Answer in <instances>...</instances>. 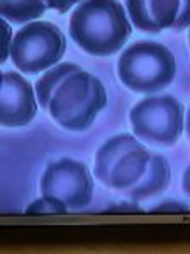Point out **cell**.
<instances>
[{
    "label": "cell",
    "instance_id": "6da1fadb",
    "mask_svg": "<svg viewBox=\"0 0 190 254\" xmlns=\"http://www.w3.org/2000/svg\"><path fill=\"white\" fill-rule=\"evenodd\" d=\"M133 32V24L119 0H82L70 17V36L92 56H110Z\"/></svg>",
    "mask_w": 190,
    "mask_h": 254
},
{
    "label": "cell",
    "instance_id": "7a4b0ae2",
    "mask_svg": "<svg viewBox=\"0 0 190 254\" xmlns=\"http://www.w3.org/2000/svg\"><path fill=\"white\" fill-rule=\"evenodd\" d=\"M107 104L102 81L84 69H77L60 83L48 105L53 121L72 132L89 129Z\"/></svg>",
    "mask_w": 190,
    "mask_h": 254
},
{
    "label": "cell",
    "instance_id": "3957f363",
    "mask_svg": "<svg viewBox=\"0 0 190 254\" xmlns=\"http://www.w3.org/2000/svg\"><path fill=\"white\" fill-rule=\"evenodd\" d=\"M177 61L165 44L139 41L124 49L117 61V75L124 87L136 93L153 95L175 78Z\"/></svg>",
    "mask_w": 190,
    "mask_h": 254
},
{
    "label": "cell",
    "instance_id": "277c9868",
    "mask_svg": "<svg viewBox=\"0 0 190 254\" xmlns=\"http://www.w3.org/2000/svg\"><path fill=\"white\" fill-rule=\"evenodd\" d=\"M151 153L131 134H117L100 146L95 154L94 173L104 187L126 191L146 173Z\"/></svg>",
    "mask_w": 190,
    "mask_h": 254
},
{
    "label": "cell",
    "instance_id": "5b68a950",
    "mask_svg": "<svg viewBox=\"0 0 190 254\" xmlns=\"http://www.w3.org/2000/svg\"><path fill=\"white\" fill-rule=\"evenodd\" d=\"M67 39L58 26L48 20H32L15 32L10 48L14 66L27 75H38L60 63Z\"/></svg>",
    "mask_w": 190,
    "mask_h": 254
},
{
    "label": "cell",
    "instance_id": "8992f818",
    "mask_svg": "<svg viewBox=\"0 0 190 254\" xmlns=\"http://www.w3.org/2000/svg\"><path fill=\"white\" fill-rule=\"evenodd\" d=\"M134 136L155 146H173L185 127L184 105L170 95L146 97L129 112Z\"/></svg>",
    "mask_w": 190,
    "mask_h": 254
},
{
    "label": "cell",
    "instance_id": "52a82bcc",
    "mask_svg": "<svg viewBox=\"0 0 190 254\" xmlns=\"http://www.w3.org/2000/svg\"><path fill=\"white\" fill-rule=\"evenodd\" d=\"M41 193L55 196L70 210H82L92 200V175L82 161L70 158L58 159L49 163L41 176Z\"/></svg>",
    "mask_w": 190,
    "mask_h": 254
},
{
    "label": "cell",
    "instance_id": "ba28073f",
    "mask_svg": "<svg viewBox=\"0 0 190 254\" xmlns=\"http://www.w3.org/2000/svg\"><path fill=\"white\" fill-rule=\"evenodd\" d=\"M38 112V97L32 85L15 71L0 76V122L3 127L27 126Z\"/></svg>",
    "mask_w": 190,
    "mask_h": 254
},
{
    "label": "cell",
    "instance_id": "9c48e42d",
    "mask_svg": "<svg viewBox=\"0 0 190 254\" xmlns=\"http://www.w3.org/2000/svg\"><path fill=\"white\" fill-rule=\"evenodd\" d=\"M182 0H126V12L134 27L148 34L172 29Z\"/></svg>",
    "mask_w": 190,
    "mask_h": 254
},
{
    "label": "cell",
    "instance_id": "30bf717a",
    "mask_svg": "<svg viewBox=\"0 0 190 254\" xmlns=\"http://www.w3.org/2000/svg\"><path fill=\"white\" fill-rule=\"evenodd\" d=\"M170 180L172 171L167 158L160 156V154H151V159L148 163L146 173L143 175V178L134 187H131L129 190L122 191V193L129 200H134V202L139 203L167 190L168 185H170Z\"/></svg>",
    "mask_w": 190,
    "mask_h": 254
},
{
    "label": "cell",
    "instance_id": "8fae6325",
    "mask_svg": "<svg viewBox=\"0 0 190 254\" xmlns=\"http://www.w3.org/2000/svg\"><path fill=\"white\" fill-rule=\"evenodd\" d=\"M46 0H0L2 17L10 24H27L46 12Z\"/></svg>",
    "mask_w": 190,
    "mask_h": 254
},
{
    "label": "cell",
    "instance_id": "7c38bea8",
    "mask_svg": "<svg viewBox=\"0 0 190 254\" xmlns=\"http://www.w3.org/2000/svg\"><path fill=\"white\" fill-rule=\"evenodd\" d=\"M80 69V66L75 63H58L55 66H51L49 69L43 73V76L36 81V97L38 102L43 109H48L49 100H51L55 90L60 87V83L67 78L68 75H72L73 71Z\"/></svg>",
    "mask_w": 190,
    "mask_h": 254
},
{
    "label": "cell",
    "instance_id": "4fadbf2b",
    "mask_svg": "<svg viewBox=\"0 0 190 254\" xmlns=\"http://www.w3.org/2000/svg\"><path fill=\"white\" fill-rule=\"evenodd\" d=\"M68 212L70 208L63 202L48 195H43L41 198L34 200L26 208V214L31 215H67Z\"/></svg>",
    "mask_w": 190,
    "mask_h": 254
},
{
    "label": "cell",
    "instance_id": "5bb4252c",
    "mask_svg": "<svg viewBox=\"0 0 190 254\" xmlns=\"http://www.w3.org/2000/svg\"><path fill=\"white\" fill-rule=\"evenodd\" d=\"M12 27L7 19H0V63H5L10 58V48H12Z\"/></svg>",
    "mask_w": 190,
    "mask_h": 254
},
{
    "label": "cell",
    "instance_id": "9a60e30c",
    "mask_svg": "<svg viewBox=\"0 0 190 254\" xmlns=\"http://www.w3.org/2000/svg\"><path fill=\"white\" fill-rule=\"evenodd\" d=\"M151 214H187L190 208L180 200H165L160 202L156 207L150 208Z\"/></svg>",
    "mask_w": 190,
    "mask_h": 254
},
{
    "label": "cell",
    "instance_id": "2e32d148",
    "mask_svg": "<svg viewBox=\"0 0 190 254\" xmlns=\"http://www.w3.org/2000/svg\"><path fill=\"white\" fill-rule=\"evenodd\" d=\"M105 214H143V208L138 205V202H117L105 208Z\"/></svg>",
    "mask_w": 190,
    "mask_h": 254
},
{
    "label": "cell",
    "instance_id": "e0dca14e",
    "mask_svg": "<svg viewBox=\"0 0 190 254\" xmlns=\"http://www.w3.org/2000/svg\"><path fill=\"white\" fill-rule=\"evenodd\" d=\"M187 27H190V0H182L179 15H177V20L172 26V29L184 31Z\"/></svg>",
    "mask_w": 190,
    "mask_h": 254
},
{
    "label": "cell",
    "instance_id": "ac0fdd59",
    "mask_svg": "<svg viewBox=\"0 0 190 254\" xmlns=\"http://www.w3.org/2000/svg\"><path fill=\"white\" fill-rule=\"evenodd\" d=\"M80 2L82 0H46L48 9H53V10L60 12V14L68 12L73 5H77V3H80Z\"/></svg>",
    "mask_w": 190,
    "mask_h": 254
},
{
    "label": "cell",
    "instance_id": "d6986e66",
    "mask_svg": "<svg viewBox=\"0 0 190 254\" xmlns=\"http://www.w3.org/2000/svg\"><path fill=\"white\" fill-rule=\"evenodd\" d=\"M182 188L184 191L190 196V165L187 166V170L184 171V178H182Z\"/></svg>",
    "mask_w": 190,
    "mask_h": 254
},
{
    "label": "cell",
    "instance_id": "ffe728a7",
    "mask_svg": "<svg viewBox=\"0 0 190 254\" xmlns=\"http://www.w3.org/2000/svg\"><path fill=\"white\" fill-rule=\"evenodd\" d=\"M185 130H187V136L190 139V109L187 110V117H185Z\"/></svg>",
    "mask_w": 190,
    "mask_h": 254
},
{
    "label": "cell",
    "instance_id": "44dd1931",
    "mask_svg": "<svg viewBox=\"0 0 190 254\" xmlns=\"http://www.w3.org/2000/svg\"><path fill=\"white\" fill-rule=\"evenodd\" d=\"M189 44H190V32H189Z\"/></svg>",
    "mask_w": 190,
    "mask_h": 254
}]
</instances>
